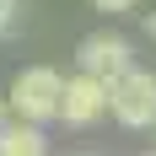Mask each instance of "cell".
<instances>
[{"instance_id": "8992f818", "label": "cell", "mask_w": 156, "mask_h": 156, "mask_svg": "<svg viewBox=\"0 0 156 156\" xmlns=\"http://www.w3.org/2000/svg\"><path fill=\"white\" fill-rule=\"evenodd\" d=\"M22 32V0H0V43H11Z\"/></svg>"}, {"instance_id": "30bf717a", "label": "cell", "mask_w": 156, "mask_h": 156, "mask_svg": "<svg viewBox=\"0 0 156 156\" xmlns=\"http://www.w3.org/2000/svg\"><path fill=\"white\" fill-rule=\"evenodd\" d=\"M76 156H102V151H76Z\"/></svg>"}, {"instance_id": "ba28073f", "label": "cell", "mask_w": 156, "mask_h": 156, "mask_svg": "<svg viewBox=\"0 0 156 156\" xmlns=\"http://www.w3.org/2000/svg\"><path fill=\"white\" fill-rule=\"evenodd\" d=\"M145 38H156V11H145Z\"/></svg>"}, {"instance_id": "7a4b0ae2", "label": "cell", "mask_w": 156, "mask_h": 156, "mask_svg": "<svg viewBox=\"0 0 156 156\" xmlns=\"http://www.w3.org/2000/svg\"><path fill=\"white\" fill-rule=\"evenodd\" d=\"M108 86V119H119L124 129H151L156 124V70H145L140 59L124 76L102 81Z\"/></svg>"}, {"instance_id": "8fae6325", "label": "cell", "mask_w": 156, "mask_h": 156, "mask_svg": "<svg viewBox=\"0 0 156 156\" xmlns=\"http://www.w3.org/2000/svg\"><path fill=\"white\" fill-rule=\"evenodd\" d=\"M140 156H156V145H151V151H140Z\"/></svg>"}, {"instance_id": "52a82bcc", "label": "cell", "mask_w": 156, "mask_h": 156, "mask_svg": "<svg viewBox=\"0 0 156 156\" xmlns=\"http://www.w3.org/2000/svg\"><path fill=\"white\" fill-rule=\"evenodd\" d=\"M92 11H102V16H129V11H140V0H86Z\"/></svg>"}, {"instance_id": "277c9868", "label": "cell", "mask_w": 156, "mask_h": 156, "mask_svg": "<svg viewBox=\"0 0 156 156\" xmlns=\"http://www.w3.org/2000/svg\"><path fill=\"white\" fill-rule=\"evenodd\" d=\"M108 119V86L102 81H92V76H65V86H59V124H70V129H97Z\"/></svg>"}, {"instance_id": "6da1fadb", "label": "cell", "mask_w": 156, "mask_h": 156, "mask_svg": "<svg viewBox=\"0 0 156 156\" xmlns=\"http://www.w3.org/2000/svg\"><path fill=\"white\" fill-rule=\"evenodd\" d=\"M59 86L65 76L54 70V65H22L11 76V86H5V108H11V119H22V124H54L59 119Z\"/></svg>"}, {"instance_id": "3957f363", "label": "cell", "mask_w": 156, "mask_h": 156, "mask_svg": "<svg viewBox=\"0 0 156 156\" xmlns=\"http://www.w3.org/2000/svg\"><path fill=\"white\" fill-rule=\"evenodd\" d=\"M129 65H135V43L124 32H113V27H97V32H86L76 43V70L92 76V81H113V76H124Z\"/></svg>"}, {"instance_id": "9c48e42d", "label": "cell", "mask_w": 156, "mask_h": 156, "mask_svg": "<svg viewBox=\"0 0 156 156\" xmlns=\"http://www.w3.org/2000/svg\"><path fill=\"white\" fill-rule=\"evenodd\" d=\"M5 119H11V108H5V92H0V124H5Z\"/></svg>"}, {"instance_id": "7c38bea8", "label": "cell", "mask_w": 156, "mask_h": 156, "mask_svg": "<svg viewBox=\"0 0 156 156\" xmlns=\"http://www.w3.org/2000/svg\"><path fill=\"white\" fill-rule=\"evenodd\" d=\"M151 129H156V124H151Z\"/></svg>"}, {"instance_id": "5b68a950", "label": "cell", "mask_w": 156, "mask_h": 156, "mask_svg": "<svg viewBox=\"0 0 156 156\" xmlns=\"http://www.w3.org/2000/svg\"><path fill=\"white\" fill-rule=\"evenodd\" d=\"M0 156H48V135L38 124L5 119V124H0Z\"/></svg>"}]
</instances>
